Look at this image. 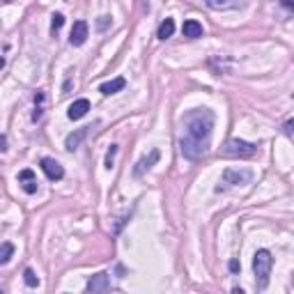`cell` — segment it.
I'll list each match as a JSON object with an SVG mask.
<instances>
[{"instance_id": "28", "label": "cell", "mask_w": 294, "mask_h": 294, "mask_svg": "<svg viewBox=\"0 0 294 294\" xmlns=\"http://www.w3.org/2000/svg\"><path fill=\"white\" fill-rule=\"evenodd\" d=\"M0 292H3V287H0Z\"/></svg>"}, {"instance_id": "1", "label": "cell", "mask_w": 294, "mask_h": 294, "mask_svg": "<svg viewBox=\"0 0 294 294\" xmlns=\"http://www.w3.org/2000/svg\"><path fill=\"white\" fill-rule=\"evenodd\" d=\"M214 129V113L209 108H193L180 120V150L189 161H198L207 154Z\"/></svg>"}, {"instance_id": "7", "label": "cell", "mask_w": 294, "mask_h": 294, "mask_svg": "<svg viewBox=\"0 0 294 294\" xmlns=\"http://www.w3.org/2000/svg\"><path fill=\"white\" fill-rule=\"evenodd\" d=\"M85 289L87 292H108L110 289V276L108 273H97V276H92L90 280H87Z\"/></svg>"}, {"instance_id": "14", "label": "cell", "mask_w": 294, "mask_h": 294, "mask_svg": "<svg viewBox=\"0 0 294 294\" xmlns=\"http://www.w3.org/2000/svg\"><path fill=\"white\" fill-rule=\"evenodd\" d=\"M173 33H175V21H173V19H166V21L159 26L157 37L159 39H168V37H173Z\"/></svg>"}, {"instance_id": "3", "label": "cell", "mask_w": 294, "mask_h": 294, "mask_svg": "<svg viewBox=\"0 0 294 294\" xmlns=\"http://www.w3.org/2000/svg\"><path fill=\"white\" fill-rule=\"evenodd\" d=\"M255 152H257V145L239 140V138H232V140H228L221 147V154H223V157H253Z\"/></svg>"}, {"instance_id": "9", "label": "cell", "mask_w": 294, "mask_h": 294, "mask_svg": "<svg viewBox=\"0 0 294 294\" xmlns=\"http://www.w3.org/2000/svg\"><path fill=\"white\" fill-rule=\"evenodd\" d=\"M87 110H90V101H87V99H76V101L69 106V110H67V117H69V120H81V117L87 115Z\"/></svg>"}, {"instance_id": "5", "label": "cell", "mask_w": 294, "mask_h": 294, "mask_svg": "<svg viewBox=\"0 0 294 294\" xmlns=\"http://www.w3.org/2000/svg\"><path fill=\"white\" fill-rule=\"evenodd\" d=\"M39 166H42V170H44V175L49 177L51 182H58V180H62L65 177V168H62L55 159H51V157H44L42 161H39Z\"/></svg>"}, {"instance_id": "16", "label": "cell", "mask_w": 294, "mask_h": 294, "mask_svg": "<svg viewBox=\"0 0 294 294\" xmlns=\"http://www.w3.org/2000/svg\"><path fill=\"white\" fill-rule=\"evenodd\" d=\"M23 280H26L28 287H37L39 285V278H37V273H35L33 269H26V271H23Z\"/></svg>"}, {"instance_id": "25", "label": "cell", "mask_w": 294, "mask_h": 294, "mask_svg": "<svg viewBox=\"0 0 294 294\" xmlns=\"http://www.w3.org/2000/svg\"><path fill=\"white\" fill-rule=\"evenodd\" d=\"M280 5L287 7V10H292V7H294V0H280Z\"/></svg>"}, {"instance_id": "11", "label": "cell", "mask_w": 294, "mask_h": 294, "mask_svg": "<svg viewBox=\"0 0 294 294\" xmlns=\"http://www.w3.org/2000/svg\"><path fill=\"white\" fill-rule=\"evenodd\" d=\"M182 33H184V37H189V39L202 37V23H198L196 19H189V21H184V26H182Z\"/></svg>"}, {"instance_id": "12", "label": "cell", "mask_w": 294, "mask_h": 294, "mask_svg": "<svg viewBox=\"0 0 294 294\" xmlns=\"http://www.w3.org/2000/svg\"><path fill=\"white\" fill-rule=\"evenodd\" d=\"M124 87H126V81L120 76V78H113V81L104 83V85L99 87V92H101V94H106V97H108V94L120 92V90H124Z\"/></svg>"}, {"instance_id": "24", "label": "cell", "mask_w": 294, "mask_h": 294, "mask_svg": "<svg viewBox=\"0 0 294 294\" xmlns=\"http://www.w3.org/2000/svg\"><path fill=\"white\" fill-rule=\"evenodd\" d=\"M285 136H289V138H292V120H287V122H285Z\"/></svg>"}, {"instance_id": "6", "label": "cell", "mask_w": 294, "mask_h": 294, "mask_svg": "<svg viewBox=\"0 0 294 294\" xmlns=\"http://www.w3.org/2000/svg\"><path fill=\"white\" fill-rule=\"evenodd\" d=\"M87 35H90V28H87L85 21H76L74 28H71V35H69V44L71 46H83L87 42Z\"/></svg>"}, {"instance_id": "8", "label": "cell", "mask_w": 294, "mask_h": 294, "mask_svg": "<svg viewBox=\"0 0 294 294\" xmlns=\"http://www.w3.org/2000/svg\"><path fill=\"white\" fill-rule=\"evenodd\" d=\"M159 157H161V154H159V150H152V152L147 154V157H142L140 161L136 164V168H133V177H140V175L145 173V170L152 168V166L159 161Z\"/></svg>"}, {"instance_id": "26", "label": "cell", "mask_w": 294, "mask_h": 294, "mask_svg": "<svg viewBox=\"0 0 294 294\" xmlns=\"http://www.w3.org/2000/svg\"><path fill=\"white\" fill-rule=\"evenodd\" d=\"M3 67H5V60H3V58H0V69H3Z\"/></svg>"}, {"instance_id": "22", "label": "cell", "mask_w": 294, "mask_h": 294, "mask_svg": "<svg viewBox=\"0 0 294 294\" xmlns=\"http://www.w3.org/2000/svg\"><path fill=\"white\" fill-rule=\"evenodd\" d=\"M228 269H230V271H232V273H237V271H239V269H241L239 260H237V257H232V260L228 262Z\"/></svg>"}, {"instance_id": "20", "label": "cell", "mask_w": 294, "mask_h": 294, "mask_svg": "<svg viewBox=\"0 0 294 294\" xmlns=\"http://www.w3.org/2000/svg\"><path fill=\"white\" fill-rule=\"evenodd\" d=\"M26 180H35V173L30 168H26V170L19 173V182H26Z\"/></svg>"}, {"instance_id": "21", "label": "cell", "mask_w": 294, "mask_h": 294, "mask_svg": "<svg viewBox=\"0 0 294 294\" xmlns=\"http://www.w3.org/2000/svg\"><path fill=\"white\" fill-rule=\"evenodd\" d=\"M108 26H110V17H99V21H97V28H99V30H106Z\"/></svg>"}, {"instance_id": "18", "label": "cell", "mask_w": 294, "mask_h": 294, "mask_svg": "<svg viewBox=\"0 0 294 294\" xmlns=\"http://www.w3.org/2000/svg\"><path fill=\"white\" fill-rule=\"evenodd\" d=\"M21 189L26 191L28 196H33V193H37V180H26V182H21Z\"/></svg>"}, {"instance_id": "19", "label": "cell", "mask_w": 294, "mask_h": 294, "mask_svg": "<svg viewBox=\"0 0 294 294\" xmlns=\"http://www.w3.org/2000/svg\"><path fill=\"white\" fill-rule=\"evenodd\" d=\"M117 154V145H110L108 154H106V168H113V157Z\"/></svg>"}, {"instance_id": "4", "label": "cell", "mask_w": 294, "mask_h": 294, "mask_svg": "<svg viewBox=\"0 0 294 294\" xmlns=\"http://www.w3.org/2000/svg\"><path fill=\"white\" fill-rule=\"evenodd\" d=\"M253 180V173L248 168H225L223 170V184H230V186H237V184H251Z\"/></svg>"}, {"instance_id": "17", "label": "cell", "mask_w": 294, "mask_h": 294, "mask_svg": "<svg viewBox=\"0 0 294 294\" xmlns=\"http://www.w3.org/2000/svg\"><path fill=\"white\" fill-rule=\"evenodd\" d=\"M62 26H65V17H62V14H53V21H51V33L55 35Z\"/></svg>"}, {"instance_id": "2", "label": "cell", "mask_w": 294, "mask_h": 294, "mask_svg": "<svg viewBox=\"0 0 294 294\" xmlns=\"http://www.w3.org/2000/svg\"><path fill=\"white\" fill-rule=\"evenodd\" d=\"M271 267H273V257L267 248H260L253 255V271H255V285L257 289H267L269 285V276H271Z\"/></svg>"}, {"instance_id": "10", "label": "cell", "mask_w": 294, "mask_h": 294, "mask_svg": "<svg viewBox=\"0 0 294 294\" xmlns=\"http://www.w3.org/2000/svg\"><path fill=\"white\" fill-rule=\"evenodd\" d=\"M87 131H90V126H81V129H76L74 133H69V136H67L65 147L69 150V152H74L76 147H81V142L85 140V136H87Z\"/></svg>"}, {"instance_id": "13", "label": "cell", "mask_w": 294, "mask_h": 294, "mask_svg": "<svg viewBox=\"0 0 294 294\" xmlns=\"http://www.w3.org/2000/svg\"><path fill=\"white\" fill-rule=\"evenodd\" d=\"M244 5V0H207L209 10H237V7Z\"/></svg>"}, {"instance_id": "15", "label": "cell", "mask_w": 294, "mask_h": 294, "mask_svg": "<svg viewBox=\"0 0 294 294\" xmlns=\"http://www.w3.org/2000/svg\"><path fill=\"white\" fill-rule=\"evenodd\" d=\"M12 255H14V244H12V241H3V244H0V267L7 264Z\"/></svg>"}, {"instance_id": "27", "label": "cell", "mask_w": 294, "mask_h": 294, "mask_svg": "<svg viewBox=\"0 0 294 294\" xmlns=\"http://www.w3.org/2000/svg\"><path fill=\"white\" fill-rule=\"evenodd\" d=\"M3 3H10V0H3Z\"/></svg>"}, {"instance_id": "23", "label": "cell", "mask_w": 294, "mask_h": 294, "mask_svg": "<svg viewBox=\"0 0 294 294\" xmlns=\"http://www.w3.org/2000/svg\"><path fill=\"white\" fill-rule=\"evenodd\" d=\"M0 152H7V136L0 133Z\"/></svg>"}]
</instances>
